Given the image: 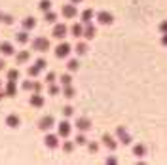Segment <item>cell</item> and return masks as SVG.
<instances>
[{
  "label": "cell",
  "instance_id": "2",
  "mask_svg": "<svg viewBox=\"0 0 167 165\" xmlns=\"http://www.w3.org/2000/svg\"><path fill=\"white\" fill-rule=\"evenodd\" d=\"M99 21H101V23H106V25H108V23L114 21V17H112L108 12H101V13H99Z\"/></svg>",
  "mask_w": 167,
  "mask_h": 165
},
{
  "label": "cell",
  "instance_id": "4",
  "mask_svg": "<svg viewBox=\"0 0 167 165\" xmlns=\"http://www.w3.org/2000/svg\"><path fill=\"white\" fill-rule=\"evenodd\" d=\"M160 32H161V34H167V19L160 23Z\"/></svg>",
  "mask_w": 167,
  "mask_h": 165
},
{
  "label": "cell",
  "instance_id": "3",
  "mask_svg": "<svg viewBox=\"0 0 167 165\" xmlns=\"http://www.w3.org/2000/svg\"><path fill=\"white\" fill-rule=\"evenodd\" d=\"M118 135H120V138L124 140V143H129V140H131V138H129V135L125 133V129H124V127H120V129H118Z\"/></svg>",
  "mask_w": 167,
  "mask_h": 165
},
{
  "label": "cell",
  "instance_id": "1",
  "mask_svg": "<svg viewBox=\"0 0 167 165\" xmlns=\"http://www.w3.org/2000/svg\"><path fill=\"white\" fill-rule=\"evenodd\" d=\"M133 154H135L137 158H145V156H146V146H145V144H137V146L133 148Z\"/></svg>",
  "mask_w": 167,
  "mask_h": 165
},
{
  "label": "cell",
  "instance_id": "5",
  "mask_svg": "<svg viewBox=\"0 0 167 165\" xmlns=\"http://www.w3.org/2000/svg\"><path fill=\"white\" fill-rule=\"evenodd\" d=\"M80 127H82V129H87V127H89V122H87V120H80Z\"/></svg>",
  "mask_w": 167,
  "mask_h": 165
},
{
  "label": "cell",
  "instance_id": "6",
  "mask_svg": "<svg viewBox=\"0 0 167 165\" xmlns=\"http://www.w3.org/2000/svg\"><path fill=\"white\" fill-rule=\"evenodd\" d=\"M161 46L167 48V34H161Z\"/></svg>",
  "mask_w": 167,
  "mask_h": 165
}]
</instances>
